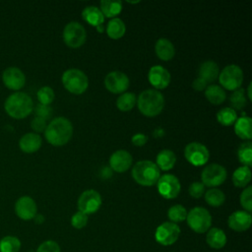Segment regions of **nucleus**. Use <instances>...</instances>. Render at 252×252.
<instances>
[{
    "label": "nucleus",
    "mask_w": 252,
    "mask_h": 252,
    "mask_svg": "<svg viewBox=\"0 0 252 252\" xmlns=\"http://www.w3.org/2000/svg\"><path fill=\"white\" fill-rule=\"evenodd\" d=\"M240 205L244 211L251 213L252 211V186H247L240 194Z\"/></svg>",
    "instance_id": "obj_39"
},
{
    "label": "nucleus",
    "mask_w": 252,
    "mask_h": 252,
    "mask_svg": "<svg viewBox=\"0 0 252 252\" xmlns=\"http://www.w3.org/2000/svg\"><path fill=\"white\" fill-rule=\"evenodd\" d=\"M132 162V156L125 150H117L109 158L110 167L118 173H122L129 169Z\"/></svg>",
    "instance_id": "obj_19"
},
{
    "label": "nucleus",
    "mask_w": 252,
    "mask_h": 252,
    "mask_svg": "<svg viewBox=\"0 0 252 252\" xmlns=\"http://www.w3.org/2000/svg\"><path fill=\"white\" fill-rule=\"evenodd\" d=\"M187 210L184 206L180 204H176L171 206L167 211V217L171 222L177 223L186 220Z\"/></svg>",
    "instance_id": "obj_36"
},
{
    "label": "nucleus",
    "mask_w": 252,
    "mask_h": 252,
    "mask_svg": "<svg viewBox=\"0 0 252 252\" xmlns=\"http://www.w3.org/2000/svg\"><path fill=\"white\" fill-rule=\"evenodd\" d=\"M237 119L236 111L231 107H223L217 113V120L222 126H230Z\"/></svg>",
    "instance_id": "obj_34"
},
{
    "label": "nucleus",
    "mask_w": 252,
    "mask_h": 252,
    "mask_svg": "<svg viewBox=\"0 0 252 252\" xmlns=\"http://www.w3.org/2000/svg\"><path fill=\"white\" fill-rule=\"evenodd\" d=\"M102 203L100 194L94 190L89 189L84 191L78 198V210L86 215H91L98 211Z\"/></svg>",
    "instance_id": "obj_11"
},
{
    "label": "nucleus",
    "mask_w": 252,
    "mask_h": 252,
    "mask_svg": "<svg viewBox=\"0 0 252 252\" xmlns=\"http://www.w3.org/2000/svg\"><path fill=\"white\" fill-rule=\"evenodd\" d=\"M158 191L165 199H174L176 198L181 190V184L179 179L169 173L161 175L158 182Z\"/></svg>",
    "instance_id": "obj_13"
},
{
    "label": "nucleus",
    "mask_w": 252,
    "mask_h": 252,
    "mask_svg": "<svg viewBox=\"0 0 252 252\" xmlns=\"http://www.w3.org/2000/svg\"><path fill=\"white\" fill-rule=\"evenodd\" d=\"M33 220H34L35 223H37V224H41V223L44 221V217H43L42 215H40V214H36V215H35V217L33 218Z\"/></svg>",
    "instance_id": "obj_47"
},
{
    "label": "nucleus",
    "mask_w": 252,
    "mask_h": 252,
    "mask_svg": "<svg viewBox=\"0 0 252 252\" xmlns=\"http://www.w3.org/2000/svg\"><path fill=\"white\" fill-rule=\"evenodd\" d=\"M96 31H97L98 32H103V24L97 26V27H96Z\"/></svg>",
    "instance_id": "obj_49"
},
{
    "label": "nucleus",
    "mask_w": 252,
    "mask_h": 252,
    "mask_svg": "<svg viewBox=\"0 0 252 252\" xmlns=\"http://www.w3.org/2000/svg\"><path fill=\"white\" fill-rule=\"evenodd\" d=\"M21 245L17 236L6 235L0 239V252H19Z\"/></svg>",
    "instance_id": "obj_33"
},
{
    "label": "nucleus",
    "mask_w": 252,
    "mask_h": 252,
    "mask_svg": "<svg viewBox=\"0 0 252 252\" xmlns=\"http://www.w3.org/2000/svg\"><path fill=\"white\" fill-rule=\"evenodd\" d=\"M72 123L62 116L52 119L44 130V136L47 142L56 147L67 144L72 138Z\"/></svg>",
    "instance_id": "obj_1"
},
{
    "label": "nucleus",
    "mask_w": 252,
    "mask_h": 252,
    "mask_svg": "<svg viewBox=\"0 0 252 252\" xmlns=\"http://www.w3.org/2000/svg\"><path fill=\"white\" fill-rule=\"evenodd\" d=\"M209 85L205 81H203L201 78H199V77L197 79H195L193 81V83H192V87L196 91H204V90H206V88Z\"/></svg>",
    "instance_id": "obj_46"
},
{
    "label": "nucleus",
    "mask_w": 252,
    "mask_h": 252,
    "mask_svg": "<svg viewBox=\"0 0 252 252\" xmlns=\"http://www.w3.org/2000/svg\"><path fill=\"white\" fill-rule=\"evenodd\" d=\"M219 82L222 89L228 91H235L239 89L243 82V71L235 65L230 64L225 66L219 74Z\"/></svg>",
    "instance_id": "obj_7"
},
{
    "label": "nucleus",
    "mask_w": 252,
    "mask_h": 252,
    "mask_svg": "<svg viewBox=\"0 0 252 252\" xmlns=\"http://www.w3.org/2000/svg\"><path fill=\"white\" fill-rule=\"evenodd\" d=\"M88 223V215L78 211L77 213H75L72 218H71V224L74 228L77 229H81L83 227H85Z\"/></svg>",
    "instance_id": "obj_40"
},
{
    "label": "nucleus",
    "mask_w": 252,
    "mask_h": 252,
    "mask_svg": "<svg viewBox=\"0 0 252 252\" xmlns=\"http://www.w3.org/2000/svg\"><path fill=\"white\" fill-rule=\"evenodd\" d=\"M220 69L218 64L213 60H207L203 62L199 67V78L205 81L208 85L218 79Z\"/></svg>",
    "instance_id": "obj_21"
},
{
    "label": "nucleus",
    "mask_w": 252,
    "mask_h": 252,
    "mask_svg": "<svg viewBox=\"0 0 252 252\" xmlns=\"http://www.w3.org/2000/svg\"><path fill=\"white\" fill-rule=\"evenodd\" d=\"M137 105L142 114L148 117H155L162 111L164 97L157 90H146L139 94Z\"/></svg>",
    "instance_id": "obj_3"
},
{
    "label": "nucleus",
    "mask_w": 252,
    "mask_h": 252,
    "mask_svg": "<svg viewBox=\"0 0 252 252\" xmlns=\"http://www.w3.org/2000/svg\"><path fill=\"white\" fill-rule=\"evenodd\" d=\"M170 78L171 77L169 72L160 65H155L151 67L148 74L150 84L155 89H157V91L165 89L170 83Z\"/></svg>",
    "instance_id": "obj_17"
},
{
    "label": "nucleus",
    "mask_w": 252,
    "mask_h": 252,
    "mask_svg": "<svg viewBox=\"0 0 252 252\" xmlns=\"http://www.w3.org/2000/svg\"><path fill=\"white\" fill-rule=\"evenodd\" d=\"M226 169L219 163H210L202 170L201 180L205 186L215 188L221 185L226 179Z\"/></svg>",
    "instance_id": "obj_9"
},
{
    "label": "nucleus",
    "mask_w": 252,
    "mask_h": 252,
    "mask_svg": "<svg viewBox=\"0 0 252 252\" xmlns=\"http://www.w3.org/2000/svg\"><path fill=\"white\" fill-rule=\"evenodd\" d=\"M229 100H230V104H231V108H233L234 110L235 109H242L246 106L247 104V99H246V96H245V91L241 88L233 91V93L231 94L230 97H229Z\"/></svg>",
    "instance_id": "obj_37"
},
{
    "label": "nucleus",
    "mask_w": 252,
    "mask_h": 252,
    "mask_svg": "<svg viewBox=\"0 0 252 252\" xmlns=\"http://www.w3.org/2000/svg\"><path fill=\"white\" fill-rule=\"evenodd\" d=\"M188 193L192 198L199 199L205 194V185L200 181H194L189 186Z\"/></svg>",
    "instance_id": "obj_41"
},
{
    "label": "nucleus",
    "mask_w": 252,
    "mask_h": 252,
    "mask_svg": "<svg viewBox=\"0 0 252 252\" xmlns=\"http://www.w3.org/2000/svg\"><path fill=\"white\" fill-rule=\"evenodd\" d=\"M15 213L24 220H32L37 214L36 203L30 196H22L15 203Z\"/></svg>",
    "instance_id": "obj_16"
},
{
    "label": "nucleus",
    "mask_w": 252,
    "mask_h": 252,
    "mask_svg": "<svg viewBox=\"0 0 252 252\" xmlns=\"http://www.w3.org/2000/svg\"><path fill=\"white\" fill-rule=\"evenodd\" d=\"M239 161L244 165L251 167L252 165V143L250 141L242 143L237 150Z\"/></svg>",
    "instance_id": "obj_35"
},
{
    "label": "nucleus",
    "mask_w": 252,
    "mask_h": 252,
    "mask_svg": "<svg viewBox=\"0 0 252 252\" xmlns=\"http://www.w3.org/2000/svg\"><path fill=\"white\" fill-rule=\"evenodd\" d=\"M63 39L67 46L71 48H79L87 39L86 30L80 23L70 22L63 30Z\"/></svg>",
    "instance_id": "obj_8"
},
{
    "label": "nucleus",
    "mask_w": 252,
    "mask_h": 252,
    "mask_svg": "<svg viewBox=\"0 0 252 252\" xmlns=\"http://www.w3.org/2000/svg\"><path fill=\"white\" fill-rule=\"evenodd\" d=\"M42 140L41 137L33 132H29L24 134L19 140L20 149L28 154H32L39 150L41 147Z\"/></svg>",
    "instance_id": "obj_20"
},
{
    "label": "nucleus",
    "mask_w": 252,
    "mask_h": 252,
    "mask_svg": "<svg viewBox=\"0 0 252 252\" xmlns=\"http://www.w3.org/2000/svg\"><path fill=\"white\" fill-rule=\"evenodd\" d=\"M205 96L212 104L219 105L225 100L226 94L221 87L218 85H209L205 90Z\"/></svg>",
    "instance_id": "obj_27"
},
{
    "label": "nucleus",
    "mask_w": 252,
    "mask_h": 252,
    "mask_svg": "<svg viewBox=\"0 0 252 252\" xmlns=\"http://www.w3.org/2000/svg\"><path fill=\"white\" fill-rule=\"evenodd\" d=\"M205 200L211 207H220L224 203L225 195L218 188H211L205 192Z\"/></svg>",
    "instance_id": "obj_32"
},
{
    "label": "nucleus",
    "mask_w": 252,
    "mask_h": 252,
    "mask_svg": "<svg viewBox=\"0 0 252 252\" xmlns=\"http://www.w3.org/2000/svg\"><path fill=\"white\" fill-rule=\"evenodd\" d=\"M247 95H248L249 100H251V99H252V94H251V83H249L248 88H247Z\"/></svg>",
    "instance_id": "obj_48"
},
{
    "label": "nucleus",
    "mask_w": 252,
    "mask_h": 252,
    "mask_svg": "<svg viewBox=\"0 0 252 252\" xmlns=\"http://www.w3.org/2000/svg\"><path fill=\"white\" fill-rule=\"evenodd\" d=\"M82 18L89 25L95 28L99 25H102L104 22V16L100 12L99 8L95 6H87L82 12Z\"/></svg>",
    "instance_id": "obj_26"
},
{
    "label": "nucleus",
    "mask_w": 252,
    "mask_h": 252,
    "mask_svg": "<svg viewBox=\"0 0 252 252\" xmlns=\"http://www.w3.org/2000/svg\"><path fill=\"white\" fill-rule=\"evenodd\" d=\"M251 180V170L248 166H239L232 173V182L235 187L245 188Z\"/></svg>",
    "instance_id": "obj_28"
},
{
    "label": "nucleus",
    "mask_w": 252,
    "mask_h": 252,
    "mask_svg": "<svg viewBox=\"0 0 252 252\" xmlns=\"http://www.w3.org/2000/svg\"><path fill=\"white\" fill-rule=\"evenodd\" d=\"M133 179L142 186H153L160 177V170L151 160L137 161L132 168Z\"/></svg>",
    "instance_id": "obj_4"
},
{
    "label": "nucleus",
    "mask_w": 252,
    "mask_h": 252,
    "mask_svg": "<svg viewBox=\"0 0 252 252\" xmlns=\"http://www.w3.org/2000/svg\"><path fill=\"white\" fill-rule=\"evenodd\" d=\"M35 252H61V249L54 240H45L38 245Z\"/></svg>",
    "instance_id": "obj_42"
},
{
    "label": "nucleus",
    "mask_w": 252,
    "mask_h": 252,
    "mask_svg": "<svg viewBox=\"0 0 252 252\" xmlns=\"http://www.w3.org/2000/svg\"><path fill=\"white\" fill-rule=\"evenodd\" d=\"M47 124H46V120L43 119V118H40V117H37L35 116L32 122H31V127L32 128L33 131L37 132V133H40V132H43L46 128Z\"/></svg>",
    "instance_id": "obj_44"
},
{
    "label": "nucleus",
    "mask_w": 252,
    "mask_h": 252,
    "mask_svg": "<svg viewBox=\"0 0 252 252\" xmlns=\"http://www.w3.org/2000/svg\"><path fill=\"white\" fill-rule=\"evenodd\" d=\"M2 81L8 89L18 91L25 86L26 76L20 68L11 66L2 72Z\"/></svg>",
    "instance_id": "obj_15"
},
{
    "label": "nucleus",
    "mask_w": 252,
    "mask_h": 252,
    "mask_svg": "<svg viewBox=\"0 0 252 252\" xmlns=\"http://www.w3.org/2000/svg\"><path fill=\"white\" fill-rule=\"evenodd\" d=\"M131 140H132L133 145L138 146V147H141V146H144V145L147 143L148 137H147L145 134L137 133V134H135V135L132 137Z\"/></svg>",
    "instance_id": "obj_45"
},
{
    "label": "nucleus",
    "mask_w": 252,
    "mask_h": 252,
    "mask_svg": "<svg viewBox=\"0 0 252 252\" xmlns=\"http://www.w3.org/2000/svg\"><path fill=\"white\" fill-rule=\"evenodd\" d=\"M234 132L242 140L252 138V120L249 116H241L234 122Z\"/></svg>",
    "instance_id": "obj_24"
},
{
    "label": "nucleus",
    "mask_w": 252,
    "mask_h": 252,
    "mask_svg": "<svg viewBox=\"0 0 252 252\" xmlns=\"http://www.w3.org/2000/svg\"><path fill=\"white\" fill-rule=\"evenodd\" d=\"M6 112L16 119H23L32 113L33 101L32 97L24 92L11 94L4 102Z\"/></svg>",
    "instance_id": "obj_2"
},
{
    "label": "nucleus",
    "mask_w": 252,
    "mask_h": 252,
    "mask_svg": "<svg viewBox=\"0 0 252 252\" xmlns=\"http://www.w3.org/2000/svg\"><path fill=\"white\" fill-rule=\"evenodd\" d=\"M155 51L157 56L163 61H168L172 59L175 54V48L173 43L169 39L164 37L157 40L155 45Z\"/></svg>",
    "instance_id": "obj_22"
},
{
    "label": "nucleus",
    "mask_w": 252,
    "mask_h": 252,
    "mask_svg": "<svg viewBox=\"0 0 252 252\" xmlns=\"http://www.w3.org/2000/svg\"><path fill=\"white\" fill-rule=\"evenodd\" d=\"M36 95H37V99H38L39 103L49 105L53 101L55 94H54V91L52 88H50L48 86H43L37 91Z\"/></svg>",
    "instance_id": "obj_38"
},
{
    "label": "nucleus",
    "mask_w": 252,
    "mask_h": 252,
    "mask_svg": "<svg viewBox=\"0 0 252 252\" xmlns=\"http://www.w3.org/2000/svg\"><path fill=\"white\" fill-rule=\"evenodd\" d=\"M184 157L192 165L201 166L208 161L210 153L205 145L199 142H192L186 145L184 149Z\"/></svg>",
    "instance_id": "obj_12"
},
{
    "label": "nucleus",
    "mask_w": 252,
    "mask_h": 252,
    "mask_svg": "<svg viewBox=\"0 0 252 252\" xmlns=\"http://www.w3.org/2000/svg\"><path fill=\"white\" fill-rule=\"evenodd\" d=\"M226 235L224 231L219 227H211L207 231L206 241L213 249H221L226 244Z\"/></svg>",
    "instance_id": "obj_23"
},
{
    "label": "nucleus",
    "mask_w": 252,
    "mask_h": 252,
    "mask_svg": "<svg viewBox=\"0 0 252 252\" xmlns=\"http://www.w3.org/2000/svg\"><path fill=\"white\" fill-rule=\"evenodd\" d=\"M175 162H176V156L171 150H168V149L161 150L157 156L156 164L158 165L159 170L160 169L164 171L170 170L171 168H173Z\"/></svg>",
    "instance_id": "obj_25"
},
{
    "label": "nucleus",
    "mask_w": 252,
    "mask_h": 252,
    "mask_svg": "<svg viewBox=\"0 0 252 252\" xmlns=\"http://www.w3.org/2000/svg\"><path fill=\"white\" fill-rule=\"evenodd\" d=\"M180 236V227L177 223L164 221L159 224L155 232V238L158 243L163 246L174 244Z\"/></svg>",
    "instance_id": "obj_10"
},
{
    "label": "nucleus",
    "mask_w": 252,
    "mask_h": 252,
    "mask_svg": "<svg viewBox=\"0 0 252 252\" xmlns=\"http://www.w3.org/2000/svg\"><path fill=\"white\" fill-rule=\"evenodd\" d=\"M188 226L197 233L207 232L212 225V216L203 207H195L187 213L186 220Z\"/></svg>",
    "instance_id": "obj_6"
},
{
    "label": "nucleus",
    "mask_w": 252,
    "mask_h": 252,
    "mask_svg": "<svg viewBox=\"0 0 252 252\" xmlns=\"http://www.w3.org/2000/svg\"><path fill=\"white\" fill-rule=\"evenodd\" d=\"M34 112L37 117H40V118H43L46 120L51 116L52 108L50 107V105L38 103V104H36V106L34 108Z\"/></svg>",
    "instance_id": "obj_43"
},
{
    "label": "nucleus",
    "mask_w": 252,
    "mask_h": 252,
    "mask_svg": "<svg viewBox=\"0 0 252 252\" xmlns=\"http://www.w3.org/2000/svg\"><path fill=\"white\" fill-rule=\"evenodd\" d=\"M62 84L71 94H82L89 87V79L82 70L71 68L63 73Z\"/></svg>",
    "instance_id": "obj_5"
},
{
    "label": "nucleus",
    "mask_w": 252,
    "mask_h": 252,
    "mask_svg": "<svg viewBox=\"0 0 252 252\" xmlns=\"http://www.w3.org/2000/svg\"><path fill=\"white\" fill-rule=\"evenodd\" d=\"M252 223L251 214L246 211H235L233 212L227 220V224L229 228L236 232H242L247 230Z\"/></svg>",
    "instance_id": "obj_18"
},
{
    "label": "nucleus",
    "mask_w": 252,
    "mask_h": 252,
    "mask_svg": "<svg viewBox=\"0 0 252 252\" xmlns=\"http://www.w3.org/2000/svg\"><path fill=\"white\" fill-rule=\"evenodd\" d=\"M128 76L121 71H112L104 78L105 88L112 94H123L129 88Z\"/></svg>",
    "instance_id": "obj_14"
},
{
    "label": "nucleus",
    "mask_w": 252,
    "mask_h": 252,
    "mask_svg": "<svg viewBox=\"0 0 252 252\" xmlns=\"http://www.w3.org/2000/svg\"><path fill=\"white\" fill-rule=\"evenodd\" d=\"M126 32V26L124 22L119 18L111 19L106 26V33L112 39L121 38Z\"/></svg>",
    "instance_id": "obj_29"
},
{
    "label": "nucleus",
    "mask_w": 252,
    "mask_h": 252,
    "mask_svg": "<svg viewBox=\"0 0 252 252\" xmlns=\"http://www.w3.org/2000/svg\"><path fill=\"white\" fill-rule=\"evenodd\" d=\"M99 10L104 17L114 18L118 14H120L122 10V2L119 0L111 1V0H102L99 3Z\"/></svg>",
    "instance_id": "obj_30"
},
{
    "label": "nucleus",
    "mask_w": 252,
    "mask_h": 252,
    "mask_svg": "<svg viewBox=\"0 0 252 252\" xmlns=\"http://www.w3.org/2000/svg\"><path fill=\"white\" fill-rule=\"evenodd\" d=\"M137 98L135 94L131 92H125L121 94L116 99V106L121 111H130L136 104Z\"/></svg>",
    "instance_id": "obj_31"
}]
</instances>
